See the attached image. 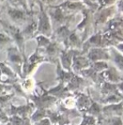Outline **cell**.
<instances>
[{
  "mask_svg": "<svg viewBox=\"0 0 123 125\" xmlns=\"http://www.w3.org/2000/svg\"><path fill=\"white\" fill-rule=\"evenodd\" d=\"M46 9L51 20L53 30L66 24H72L77 16L76 14L66 13L59 5H50L46 7Z\"/></svg>",
  "mask_w": 123,
  "mask_h": 125,
  "instance_id": "6da1fadb",
  "label": "cell"
},
{
  "mask_svg": "<svg viewBox=\"0 0 123 125\" xmlns=\"http://www.w3.org/2000/svg\"><path fill=\"white\" fill-rule=\"evenodd\" d=\"M2 9H3V12H5L7 17L10 20L11 24H14L19 28L20 26H25L29 21L32 20L36 15V11L16 9V8L9 6L7 3Z\"/></svg>",
  "mask_w": 123,
  "mask_h": 125,
  "instance_id": "7a4b0ae2",
  "label": "cell"
},
{
  "mask_svg": "<svg viewBox=\"0 0 123 125\" xmlns=\"http://www.w3.org/2000/svg\"><path fill=\"white\" fill-rule=\"evenodd\" d=\"M39 10L36 13V19H37V35L41 34L46 37H51L52 35L53 30L51 26V20L47 12L46 7L42 4V3H39Z\"/></svg>",
  "mask_w": 123,
  "mask_h": 125,
  "instance_id": "3957f363",
  "label": "cell"
},
{
  "mask_svg": "<svg viewBox=\"0 0 123 125\" xmlns=\"http://www.w3.org/2000/svg\"><path fill=\"white\" fill-rule=\"evenodd\" d=\"M95 11L90 9L89 8L86 7L81 13L83 15V20L76 27L75 31L78 34L82 35V40L84 41L87 35L89 34L90 30L93 29L95 33V25H94V13Z\"/></svg>",
  "mask_w": 123,
  "mask_h": 125,
  "instance_id": "277c9868",
  "label": "cell"
},
{
  "mask_svg": "<svg viewBox=\"0 0 123 125\" xmlns=\"http://www.w3.org/2000/svg\"><path fill=\"white\" fill-rule=\"evenodd\" d=\"M117 15L116 5L105 7L104 9H99L94 13V25H95V32H96L98 27L105 26V24L109 22L111 19Z\"/></svg>",
  "mask_w": 123,
  "mask_h": 125,
  "instance_id": "5b68a950",
  "label": "cell"
},
{
  "mask_svg": "<svg viewBox=\"0 0 123 125\" xmlns=\"http://www.w3.org/2000/svg\"><path fill=\"white\" fill-rule=\"evenodd\" d=\"M59 6L65 12L69 13V14H76V15L78 13H81L87 7L84 3V2H71V1H66V0L62 3L59 4Z\"/></svg>",
  "mask_w": 123,
  "mask_h": 125,
  "instance_id": "8992f818",
  "label": "cell"
},
{
  "mask_svg": "<svg viewBox=\"0 0 123 125\" xmlns=\"http://www.w3.org/2000/svg\"><path fill=\"white\" fill-rule=\"evenodd\" d=\"M36 15L32 20H30L24 26L23 30H21V34L24 37L25 40L37 36V19H36Z\"/></svg>",
  "mask_w": 123,
  "mask_h": 125,
  "instance_id": "52a82bcc",
  "label": "cell"
},
{
  "mask_svg": "<svg viewBox=\"0 0 123 125\" xmlns=\"http://www.w3.org/2000/svg\"><path fill=\"white\" fill-rule=\"evenodd\" d=\"M111 58V55L108 53V51L102 48H90L88 59L89 61H99L100 60H108Z\"/></svg>",
  "mask_w": 123,
  "mask_h": 125,
  "instance_id": "ba28073f",
  "label": "cell"
},
{
  "mask_svg": "<svg viewBox=\"0 0 123 125\" xmlns=\"http://www.w3.org/2000/svg\"><path fill=\"white\" fill-rule=\"evenodd\" d=\"M8 57L10 62L14 66L20 67L22 65V59H21L20 51L16 47H10L8 50Z\"/></svg>",
  "mask_w": 123,
  "mask_h": 125,
  "instance_id": "9c48e42d",
  "label": "cell"
},
{
  "mask_svg": "<svg viewBox=\"0 0 123 125\" xmlns=\"http://www.w3.org/2000/svg\"><path fill=\"white\" fill-rule=\"evenodd\" d=\"M89 59L83 56H75L74 59V68L75 70H82L83 68H85L89 66Z\"/></svg>",
  "mask_w": 123,
  "mask_h": 125,
  "instance_id": "30bf717a",
  "label": "cell"
},
{
  "mask_svg": "<svg viewBox=\"0 0 123 125\" xmlns=\"http://www.w3.org/2000/svg\"><path fill=\"white\" fill-rule=\"evenodd\" d=\"M6 3L7 4H9V6L13 8L25 9V10H30L26 0H6Z\"/></svg>",
  "mask_w": 123,
  "mask_h": 125,
  "instance_id": "8fae6325",
  "label": "cell"
},
{
  "mask_svg": "<svg viewBox=\"0 0 123 125\" xmlns=\"http://www.w3.org/2000/svg\"><path fill=\"white\" fill-rule=\"evenodd\" d=\"M73 51H68V52H62L61 55V58L62 61V66L65 67L66 69L70 68V65H71V60L73 58V55H72Z\"/></svg>",
  "mask_w": 123,
  "mask_h": 125,
  "instance_id": "7c38bea8",
  "label": "cell"
},
{
  "mask_svg": "<svg viewBox=\"0 0 123 125\" xmlns=\"http://www.w3.org/2000/svg\"><path fill=\"white\" fill-rule=\"evenodd\" d=\"M111 55H112L113 60L117 65V66L122 71H123V55H121L118 51H116L114 49H111Z\"/></svg>",
  "mask_w": 123,
  "mask_h": 125,
  "instance_id": "4fadbf2b",
  "label": "cell"
},
{
  "mask_svg": "<svg viewBox=\"0 0 123 125\" xmlns=\"http://www.w3.org/2000/svg\"><path fill=\"white\" fill-rule=\"evenodd\" d=\"M118 0H96V3H98V9H104L105 7H109V6H112L115 5L117 3ZM96 10V11H97Z\"/></svg>",
  "mask_w": 123,
  "mask_h": 125,
  "instance_id": "5bb4252c",
  "label": "cell"
},
{
  "mask_svg": "<svg viewBox=\"0 0 123 125\" xmlns=\"http://www.w3.org/2000/svg\"><path fill=\"white\" fill-rule=\"evenodd\" d=\"M10 42H12V39L9 37L8 34L5 33H0V46L3 47L8 44H9Z\"/></svg>",
  "mask_w": 123,
  "mask_h": 125,
  "instance_id": "9a60e30c",
  "label": "cell"
},
{
  "mask_svg": "<svg viewBox=\"0 0 123 125\" xmlns=\"http://www.w3.org/2000/svg\"><path fill=\"white\" fill-rule=\"evenodd\" d=\"M27 1L28 8L30 11H35V8L39 6L41 0H26Z\"/></svg>",
  "mask_w": 123,
  "mask_h": 125,
  "instance_id": "2e32d148",
  "label": "cell"
},
{
  "mask_svg": "<svg viewBox=\"0 0 123 125\" xmlns=\"http://www.w3.org/2000/svg\"><path fill=\"white\" fill-rule=\"evenodd\" d=\"M116 5L117 9V15L123 19V0H118Z\"/></svg>",
  "mask_w": 123,
  "mask_h": 125,
  "instance_id": "e0dca14e",
  "label": "cell"
},
{
  "mask_svg": "<svg viewBox=\"0 0 123 125\" xmlns=\"http://www.w3.org/2000/svg\"><path fill=\"white\" fill-rule=\"evenodd\" d=\"M42 4L45 7L50 6V5H53V3H55V2H57V0H41Z\"/></svg>",
  "mask_w": 123,
  "mask_h": 125,
  "instance_id": "ac0fdd59",
  "label": "cell"
},
{
  "mask_svg": "<svg viewBox=\"0 0 123 125\" xmlns=\"http://www.w3.org/2000/svg\"><path fill=\"white\" fill-rule=\"evenodd\" d=\"M66 1H71V2H83V0H66Z\"/></svg>",
  "mask_w": 123,
  "mask_h": 125,
  "instance_id": "d6986e66",
  "label": "cell"
},
{
  "mask_svg": "<svg viewBox=\"0 0 123 125\" xmlns=\"http://www.w3.org/2000/svg\"><path fill=\"white\" fill-rule=\"evenodd\" d=\"M5 2H6V0H0V5L3 4V3H5Z\"/></svg>",
  "mask_w": 123,
  "mask_h": 125,
  "instance_id": "ffe728a7",
  "label": "cell"
}]
</instances>
